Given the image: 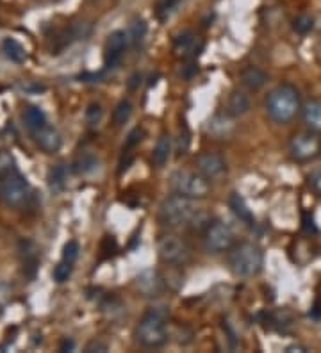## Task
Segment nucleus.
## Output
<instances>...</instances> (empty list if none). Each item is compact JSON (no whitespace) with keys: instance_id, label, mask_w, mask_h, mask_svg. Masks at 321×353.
<instances>
[{"instance_id":"obj_1","label":"nucleus","mask_w":321,"mask_h":353,"mask_svg":"<svg viewBox=\"0 0 321 353\" xmlns=\"http://www.w3.org/2000/svg\"><path fill=\"white\" fill-rule=\"evenodd\" d=\"M300 111V93L289 82L278 84L266 99V112L275 123H289Z\"/></svg>"},{"instance_id":"obj_2","label":"nucleus","mask_w":321,"mask_h":353,"mask_svg":"<svg viewBox=\"0 0 321 353\" xmlns=\"http://www.w3.org/2000/svg\"><path fill=\"white\" fill-rule=\"evenodd\" d=\"M168 310L164 305L150 307L136 327V341L145 348H159L168 341Z\"/></svg>"},{"instance_id":"obj_3","label":"nucleus","mask_w":321,"mask_h":353,"mask_svg":"<svg viewBox=\"0 0 321 353\" xmlns=\"http://www.w3.org/2000/svg\"><path fill=\"white\" fill-rule=\"evenodd\" d=\"M262 252L253 243H241L234 246L228 257V264L234 275L237 276H253L261 272L262 268Z\"/></svg>"},{"instance_id":"obj_4","label":"nucleus","mask_w":321,"mask_h":353,"mask_svg":"<svg viewBox=\"0 0 321 353\" xmlns=\"http://www.w3.org/2000/svg\"><path fill=\"white\" fill-rule=\"evenodd\" d=\"M195 207H193L191 199L182 196V194H173L163 200L159 207V221L166 227H180V225H188L189 220L195 214Z\"/></svg>"},{"instance_id":"obj_5","label":"nucleus","mask_w":321,"mask_h":353,"mask_svg":"<svg viewBox=\"0 0 321 353\" xmlns=\"http://www.w3.org/2000/svg\"><path fill=\"white\" fill-rule=\"evenodd\" d=\"M171 190L177 194L188 196V199H206L209 194V181L202 175L200 172H188V170H179L171 175L170 179Z\"/></svg>"},{"instance_id":"obj_6","label":"nucleus","mask_w":321,"mask_h":353,"mask_svg":"<svg viewBox=\"0 0 321 353\" xmlns=\"http://www.w3.org/2000/svg\"><path fill=\"white\" fill-rule=\"evenodd\" d=\"M289 155L298 163H309L321 155V136L314 130H302L289 139Z\"/></svg>"},{"instance_id":"obj_7","label":"nucleus","mask_w":321,"mask_h":353,"mask_svg":"<svg viewBox=\"0 0 321 353\" xmlns=\"http://www.w3.org/2000/svg\"><path fill=\"white\" fill-rule=\"evenodd\" d=\"M0 193L9 207H21L29 196V184L21 173L13 168L11 172L4 173V179L0 182Z\"/></svg>"},{"instance_id":"obj_8","label":"nucleus","mask_w":321,"mask_h":353,"mask_svg":"<svg viewBox=\"0 0 321 353\" xmlns=\"http://www.w3.org/2000/svg\"><path fill=\"white\" fill-rule=\"evenodd\" d=\"M157 254L159 259H161L164 264L175 266V264H182L188 261L189 248L179 236L166 234V236H163L159 239Z\"/></svg>"},{"instance_id":"obj_9","label":"nucleus","mask_w":321,"mask_h":353,"mask_svg":"<svg viewBox=\"0 0 321 353\" xmlns=\"http://www.w3.org/2000/svg\"><path fill=\"white\" fill-rule=\"evenodd\" d=\"M204 241H206V248L213 254H222V252L228 250L234 241V234H232L231 227L225 225L223 221H213L204 232Z\"/></svg>"},{"instance_id":"obj_10","label":"nucleus","mask_w":321,"mask_h":353,"mask_svg":"<svg viewBox=\"0 0 321 353\" xmlns=\"http://www.w3.org/2000/svg\"><path fill=\"white\" fill-rule=\"evenodd\" d=\"M197 164V170L206 176L207 181H216V179H222L225 170H227V164L222 155L216 154V152H204V154L197 155L195 159Z\"/></svg>"},{"instance_id":"obj_11","label":"nucleus","mask_w":321,"mask_h":353,"mask_svg":"<svg viewBox=\"0 0 321 353\" xmlns=\"http://www.w3.org/2000/svg\"><path fill=\"white\" fill-rule=\"evenodd\" d=\"M32 136H35L36 145H38L45 154H56L61 148V145H63L61 134L50 125H43L39 127V129L32 130Z\"/></svg>"},{"instance_id":"obj_12","label":"nucleus","mask_w":321,"mask_h":353,"mask_svg":"<svg viewBox=\"0 0 321 353\" xmlns=\"http://www.w3.org/2000/svg\"><path fill=\"white\" fill-rule=\"evenodd\" d=\"M235 123L231 118V114H214L209 121H207V132L213 136L214 139H228L234 134Z\"/></svg>"},{"instance_id":"obj_13","label":"nucleus","mask_w":321,"mask_h":353,"mask_svg":"<svg viewBox=\"0 0 321 353\" xmlns=\"http://www.w3.org/2000/svg\"><path fill=\"white\" fill-rule=\"evenodd\" d=\"M136 288L139 289V293L143 296H157L163 291V280L159 276L157 272L154 270H146L142 275H137Z\"/></svg>"},{"instance_id":"obj_14","label":"nucleus","mask_w":321,"mask_h":353,"mask_svg":"<svg viewBox=\"0 0 321 353\" xmlns=\"http://www.w3.org/2000/svg\"><path fill=\"white\" fill-rule=\"evenodd\" d=\"M204 45L198 43L197 36L193 32H182L173 39V48L180 57H195L202 50Z\"/></svg>"},{"instance_id":"obj_15","label":"nucleus","mask_w":321,"mask_h":353,"mask_svg":"<svg viewBox=\"0 0 321 353\" xmlns=\"http://www.w3.org/2000/svg\"><path fill=\"white\" fill-rule=\"evenodd\" d=\"M127 47V34H125L124 30H115L111 34L107 36L106 41V63H116L118 57L121 56V52L125 50Z\"/></svg>"},{"instance_id":"obj_16","label":"nucleus","mask_w":321,"mask_h":353,"mask_svg":"<svg viewBox=\"0 0 321 353\" xmlns=\"http://www.w3.org/2000/svg\"><path fill=\"white\" fill-rule=\"evenodd\" d=\"M305 125L314 132H321V100H309L302 108Z\"/></svg>"},{"instance_id":"obj_17","label":"nucleus","mask_w":321,"mask_h":353,"mask_svg":"<svg viewBox=\"0 0 321 353\" xmlns=\"http://www.w3.org/2000/svg\"><path fill=\"white\" fill-rule=\"evenodd\" d=\"M241 82L250 91H259L268 82V75H266L264 70L257 68V66H246L241 72Z\"/></svg>"},{"instance_id":"obj_18","label":"nucleus","mask_w":321,"mask_h":353,"mask_svg":"<svg viewBox=\"0 0 321 353\" xmlns=\"http://www.w3.org/2000/svg\"><path fill=\"white\" fill-rule=\"evenodd\" d=\"M171 155V138L168 134H163L161 138L155 143V148L152 152V164L155 168H163L164 164L168 163Z\"/></svg>"},{"instance_id":"obj_19","label":"nucleus","mask_w":321,"mask_h":353,"mask_svg":"<svg viewBox=\"0 0 321 353\" xmlns=\"http://www.w3.org/2000/svg\"><path fill=\"white\" fill-rule=\"evenodd\" d=\"M227 109L231 117H243L250 111V99L249 95H244L243 91H232L228 97Z\"/></svg>"},{"instance_id":"obj_20","label":"nucleus","mask_w":321,"mask_h":353,"mask_svg":"<svg viewBox=\"0 0 321 353\" xmlns=\"http://www.w3.org/2000/svg\"><path fill=\"white\" fill-rule=\"evenodd\" d=\"M228 205H231L232 212H234L241 221H244L246 225H253L252 211H250L249 205H246V202H244V199L240 193H231V196H228Z\"/></svg>"},{"instance_id":"obj_21","label":"nucleus","mask_w":321,"mask_h":353,"mask_svg":"<svg viewBox=\"0 0 321 353\" xmlns=\"http://www.w3.org/2000/svg\"><path fill=\"white\" fill-rule=\"evenodd\" d=\"M2 50H4L6 57L9 61H13L17 65H21L27 61V50L21 47V43H18L14 38H6L2 41Z\"/></svg>"},{"instance_id":"obj_22","label":"nucleus","mask_w":321,"mask_h":353,"mask_svg":"<svg viewBox=\"0 0 321 353\" xmlns=\"http://www.w3.org/2000/svg\"><path fill=\"white\" fill-rule=\"evenodd\" d=\"M100 161L95 154H82L75 164H73V170L81 175H90V173H95L99 170Z\"/></svg>"},{"instance_id":"obj_23","label":"nucleus","mask_w":321,"mask_h":353,"mask_svg":"<svg viewBox=\"0 0 321 353\" xmlns=\"http://www.w3.org/2000/svg\"><path fill=\"white\" fill-rule=\"evenodd\" d=\"M23 120H26V125L29 127L30 130H36L39 129V127L47 125V117H45V112L39 108H35V105H30V108L26 109V112H23Z\"/></svg>"},{"instance_id":"obj_24","label":"nucleus","mask_w":321,"mask_h":353,"mask_svg":"<svg viewBox=\"0 0 321 353\" xmlns=\"http://www.w3.org/2000/svg\"><path fill=\"white\" fill-rule=\"evenodd\" d=\"M48 181H50L52 190L61 191L68 182V168H66V164H57L54 168L50 170V175H48Z\"/></svg>"},{"instance_id":"obj_25","label":"nucleus","mask_w":321,"mask_h":353,"mask_svg":"<svg viewBox=\"0 0 321 353\" xmlns=\"http://www.w3.org/2000/svg\"><path fill=\"white\" fill-rule=\"evenodd\" d=\"M133 117V103L128 100H120L118 105L115 108V112H113V121H115L116 127L125 125L128 120Z\"/></svg>"},{"instance_id":"obj_26","label":"nucleus","mask_w":321,"mask_h":353,"mask_svg":"<svg viewBox=\"0 0 321 353\" xmlns=\"http://www.w3.org/2000/svg\"><path fill=\"white\" fill-rule=\"evenodd\" d=\"M72 263H68V261H61V263L54 268L52 276H54V280H56L57 284H64V282L72 276Z\"/></svg>"},{"instance_id":"obj_27","label":"nucleus","mask_w":321,"mask_h":353,"mask_svg":"<svg viewBox=\"0 0 321 353\" xmlns=\"http://www.w3.org/2000/svg\"><path fill=\"white\" fill-rule=\"evenodd\" d=\"M314 27V20L309 14H300L298 18H295V22H293V29L298 32V34H307L311 32Z\"/></svg>"},{"instance_id":"obj_28","label":"nucleus","mask_w":321,"mask_h":353,"mask_svg":"<svg viewBox=\"0 0 321 353\" xmlns=\"http://www.w3.org/2000/svg\"><path fill=\"white\" fill-rule=\"evenodd\" d=\"M102 117H104V109L100 103L93 102L88 105V109H86V121H88L90 125H97V123H100Z\"/></svg>"},{"instance_id":"obj_29","label":"nucleus","mask_w":321,"mask_h":353,"mask_svg":"<svg viewBox=\"0 0 321 353\" xmlns=\"http://www.w3.org/2000/svg\"><path fill=\"white\" fill-rule=\"evenodd\" d=\"M146 30H148L146 23L143 22V20H136V22L130 26V32H128V36H130V39H133L134 43H139V41H143V38L146 36Z\"/></svg>"},{"instance_id":"obj_30","label":"nucleus","mask_w":321,"mask_h":353,"mask_svg":"<svg viewBox=\"0 0 321 353\" xmlns=\"http://www.w3.org/2000/svg\"><path fill=\"white\" fill-rule=\"evenodd\" d=\"M79 252H81V246L77 241H68L63 248V261H68V263H75V259L79 257Z\"/></svg>"},{"instance_id":"obj_31","label":"nucleus","mask_w":321,"mask_h":353,"mask_svg":"<svg viewBox=\"0 0 321 353\" xmlns=\"http://www.w3.org/2000/svg\"><path fill=\"white\" fill-rule=\"evenodd\" d=\"M189 143H191V134H189L188 125H182L179 132V145H177V152H179L180 155L186 154L189 148Z\"/></svg>"},{"instance_id":"obj_32","label":"nucleus","mask_w":321,"mask_h":353,"mask_svg":"<svg viewBox=\"0 0 321 353\" xmlns=\"http://www.w3.org/2000/svg\"><path fill=\"white\" fill-rule=\"evenodd\" d=\"M177 0H159L157 2V17L161 20H166L168 14L171 13V9L175 8Z\"/></svg>"},{"instance_id":"obj_33","label":"nucleus","mask_w":321,"mask_h":353,"mask_svg":"<svg viewBox=\"0 0 321 353\" xmlns=\"http://www.w3.org/2000/svg\"><path fill=\"white\" fill-rule=\"evenodd\" d=\"M142 138H143V129L136 127V129L130 130V132H128V136H127V141H125L124 150H128V148L136 147L137 143L142 141Z\"/></svg>"},{"instance_id":"obj_34","label":"nucleus","mask_w":321,"mask_h":353,"mask_svg":"<svg viewBox=\"0 0 321 353\" xmlns=\"http://www.w3.org/2000/svg\"><path fill=\"white\" fill-rule=\"evenodd\" d=\"M309 184H311V188L314 190V193L321 196V168L309 175Z\"/></svg>"},{"instance_id":"obj_35","label":"nucleus","mask_w":321,"mask_h":353,"mask_svg":"<svg viewBox=\"0 0 321 353\" xmlns=\"http://www.w3.org/2000/svg\"><path fill=\"white\" fill-rule=\"evenodd\" d=\"M197 72H198V66L195 65V63H189V65H186L184 68H182V72H180V74H182V77L191 79L193 75L197 74Z\"/></svg>"},{"instance_id":"obj_36","label":"nucleus","mask_w":321,"mask_h":353,"mask_svg":"<svg viewBox=\"0 0 321 353\" xmlns=\"http://www.w3.org/2000/svg\"><path fill=\"white\" fill-rule=\"evenodd\" d=\"M304 230L305 232H316V225H314L313 216H309V214L304 216Z\"/></svg>"},{"instance_id":"obj_37","label":"nucleus","mask_w":321,"mask_h":353,"mask_svg":"<svg viewBox=\"0 0 321 353\" xmlns=\"http://www.w3.org/2000/svg\"><path fill=\"white\" fill-rule=\"evenodd\" d=\"M86 352L91 353V352H107V346L102 345V343H97V341H93V343H90V345L86 346Z\"/></svg>"},{"instance_id":"obj_38","label":"nucleus","mask_w":321,"mask_h":353,"mask_svg":"<svg viewBox=\"0 0 321 353\" xmlns=\"http://www.w3.org/2000/svg\"><path fill=\"white\" fill-rule=\"evenodd\" d=\"M73 348H75V343L72 339H64L61 343V352H72Z\"/></svg>"},{"instance_id":"obj_39","label":"nucleus","mask_w":321,"mask_h":353,"mask_svg":"<svg viewBox=\"0 0 321 353\" xmlns=\"http://www.w3.org/2000/svg\"><path fill=\"white\" fill-rule=\"evenodd\" d=\"M287 353H293V352H305L304 346H289V348L286 350Z\"/></svg>"},{"instance_id":"obj_40","label":"nucleus","mask_w":321,"mask_h":353,"mask_svg":"<svg viewBox=\"0 0 321 353\" xmlns=\"http://www.w3.org/2000/svg\"><path fill=\"white\" fill-rule=\"evenodd\" d=\"M0 182H2V181H0Z\"/></svg>"}]
</instances>
